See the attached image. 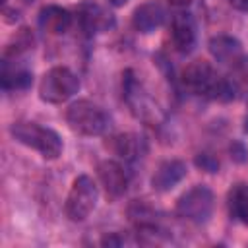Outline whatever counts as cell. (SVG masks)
<instances>
[{"instance_id": "6da1fadb", "label": "cell", "mask_w": 248, "mask_h": 248, "mask_svg": "<svg viewBox=\"0 0 248 248\" xmlns=\"http://www.w3.org/2000/svg\"><path fill=\"white\" fill-rule=\"evenodd\" d=\"M182 85L200 97L227 103L236 97V83L225 76H221L207 60H194L190 62L180 76Z\"/></svg>"}, {"instance_id": "7a4b0ae2", "label": "cell", "mask_w": 248, "mask_h": 248, "mask_svg": "<svg viewBox=\"0 0 248 248\" xmlns=\"http://www.w3.org/2000/svg\"><path fill=\"white\" fill-rule=\"evenodd\" d=\"M10 132L19 143L39 151V155L45 159L52 161V159H58L62 153V147H64L62 140L52 128H45L29 120H17L10 126Z\"/></svg>"}, {"instance_id": "3957f363", "label": "cell", "mask_w": 248, "mask_h": 248, "mask_svg": "<svg viewBox=\"0 0 248 248\" xmlns=\"http://www.w3.org/2000/svg\"><path fill=\"white\" fill-rule=\"evenodd\" d=\"M66 122L76 134L81 136H101L108 128L107 112L87 99L74 101L66 108Z\"/></svg>"}, {"instance_id": "277c9868", "label": "cell", "mask_w": 248, "mask_h": 248, "mask_svg": "<svg viewBox=\"0 0 248 248\" xmlns=\"http://www.w3.org/2000/svg\"><path fill=\"white\" fill-rule=\"evenodd\" d=\"M78 91H79V79L66 66L50 68L48 72H45V76L39 81V97L41 101L50 105L66 103Z\"/></svg>"}, {"instance_id": "5b68a950", "label": "cell", "mask_w": 248, "mask_h": 248, "mask_svg": "<svg viewBox=\"0 0 248 248\" xmlns=\"http://www.w3.org/2000/svg\"><path fill=\"white\" fill-rule=\"evenodd\" d=\"M97 198H99V190H97L95 180L87 174H79L78 178H74L70 192L66 196V203H64L66 217L76 223L85 221L95 209Z\"/></svg>"}, {"instance_id": "8992f818", "label": "cell", "mask_w": 248, "mask_h": 248, "mask_svg": "<svg viewBox=\"0 0 248 248\" xmlns=\"http://www.w3.org/2000/svg\"><path fill=\"white\" fill-rule=\"evenodd\" d=\"M213 203H215L213 192L203 184H196L176 200L174 209L176 215L186 221L205 223L213 213Z\"/></svg>"}, {"instance_id": "52a82bcc", "label": "cell", "mask_w": 248, "mask_h": 248, "mask_svg": "<svg viewBox=\"0 0 248 248\" xmlns=\"http://www.w3.org/2000/svg\"><path fill=\"white\" fill-rule=\"evenodd\" d=\"M78 21L81 25V29L89 35H97V33H105L110 31L116 23L112 12H108V8H105L101 2L97 0H83L78 8Z\"/></svg>"}, {"instance_id": "ba28073f", "label": "cell", "mask_w": 248, "mask_h": 248, "mask_svg": "<svg viewBox=\"0 0 248 248\" xmlns=\"http://www.w3.org/2000/svg\"><path fill=\"white\" fill-rule=\"evenodd\" d=\"M97 176H99V182H101L107 198H110V200L120 198L128 188V174L118 161H112V159L101 161L97 165Z\"/></svg>"}, {"instance_id": "9c48e42d", "label": "cell", "mask_w": 248, "mask_h": 248, "mask_svg": "<svg viewBox=\"0 0 248 248\" xmlns=\"http://www.w3.org/2000/svg\"><path fill=\"white\" fill-rule=\"evenodd\" d=\"M170 41H172V46L178 52H182V54L192 52V48L196 46V41H198L196 21H194L192 14L176 12L172 16V21H170Z\"/></svg>"}, {"instance_id": "30bf717a", "label": "cell", "mask_w": 248, "mask_h": 248, "mask_svg": "<svg viewBox=\"0 0 248 248\" xmlns=\"http://www.w3.org/2000/svg\"><path fill=\"white\" fill-rule=\"evenodd\" d=\"M165 16H167L165 14V8L159 2H155V0L143 2V4H140L134 10V14H132V25H134L136 31L147 35V33H153L155 29H159L165 23Z\"/></svg>"}, {"instance_id": "8fae6325", "label": "cell", "mask_w": 248, "mask_h": 248, "mask_svg": "<svg viewBox=\"0 0 248 248\" xmlns=\"http://www.w3.org/2000/svg\"><path fill=\"white\" fill-rule=\"evenodd\" d=\"M74 23L72 14L56 4H48L39 12V27L48 35H64Z\"/></svg>"}, {"instance_id": "7c38bea8", "label": "cell", "mask_w": 248, "mask_h": 248, "mask_svg": "<svg viewBox=\"0 0 248 248\" xmlns=\"http://www.w3.org/2000/svg\"><path fill=\"white\" fill-rule=\"evenodd\" d=\"M186 163L178 161V159H169L163 161L157 170L151 176V186L155 192H169L172 190L184 176H186Z\"/></svg>"}, {"instance_id": "4fadbf2b", "label": "cell", "mask_w": 248, "mask_h": 248, "mask_svg": "<svg viewBox=\"0 0 248 248\" xmlns=\"http://www.w3.org/2000/svg\"><path fill=\"white\" fill-rule=\"evenodd\" d=\"M207 46H209L211 56L219 64H225V66H234L244 54L240 41L231 35H215L209 39Z\"/></svg>"}, {"instance_id": "5bb4252c", "label": "cell", "mask_w": 248, "mask_h": 248, "mask_svg": "<svg viewBox=\"0 0 248 248\" xmlns=\"http://www.w3.org/2000/svg\"><path fill=\"white\" fill-rule=\"evenodd\" d=\"M108 147L112 149L114 155H118L120 159L128 161V163L138 161L145 153V141L138 134H118V136L110 138Z\"/></svg>"}, {"instance_id": "9a60e30c", "label": "cell", "mask_w": 248, "mask_h": 248, "mask_svg": "<svg viewBox=\"0 0 248 248\" xmlns=\"http://www.w3.org/2000/svg\"><path fill=\"white\" fill-rule=\"evenodd\" d=\"M0 79L4 91H25L33 83V74L23 66H10V62H4Z\"/></svg>"}, {"instance_id": "2e32d148", "label": "cell", "mask_w": 248, "mask_h": 248, "mask_svg": "<svg viewBox=\"0 0 248 248\" xmlns=\"http://www.w3.org/2000/svg\"><path fill=\"white\" fill-rule=\"evenodd\" d=\"M229 211L234 219L248 227V184L238 182L229 190Z\"/></svg>"}, {"instance_id": "e0dca14e", "label": "cell", "mask_w": 248, "mask_h": 248, "mask_svg": "<svg viewBox=\"0 0 248 248\" xmlns=\"http://www.w3.org/2000/svg\"><path fill=\"white\" fill-rule=\"evenodd\" d=\"M33 48V33L29 29H19L14 37V41L6 46V52H4V58H12L16 60L21 52Z\"/></svg>"}, {"instance_id": "ac0fdd59", "label": "cell", "mask_w": 248, "mask_h": 248, "mask_svg": "<svg viewBox=\"0 0 248 248\" xmlns=\"http://www.w3.org/2000/svg\"><path fill=\"white\" fill-rule=\"evenodd\" d=\"M232 81L234 83H242V85H248V56L242 54V58L232 66Z\"/></svg>"}, {"instance_id": "d6986e66", "label": "cell", "mask_w": 248, "mask_h": 248, "mask_svg": "<svg viewBox=\"0 0 248 248\" xmlns=\"http://www.w3.org/2000/svg\"><path fill=\"white\" fill-rule=\"evenodd\" d=\"M196 165L202 169V170H207V172H217L219 170V161L217 157H213L211 153H200L196 157Z\"/></svg>"}, {"instance_id": "ffe728a7", "label": "cell", "mask_w": 248, "mask_h": 248, "mask_svg": "<svg viewBox=\"0 0 248 248\" xmlns=\"http://www.w3.org/2000/svg\"><path fill=\"white\" fill-rule=\"evenodd\" d=\"M229 151H231V157L236 161V163H246L248 161V147L242 143V141H232L231 143V147H229Z\"/></svg>"}, {"instance_id": "44dd1931", "label": "cell", "mask_w": 248, "mask_h": 248, "mask_svg": "<svg viewBox=\"0 0 248 248\" xmlns=\"http://www.w3.org/2000/svg\"><path fill=\"white\" fill-rule=\"evenodd\" d=\"M126 240L118 234V232H110V234H107L103 240H101V244L103 246H122Z\"/></svg>"}, {"instance_id": "7402d4cb", "label": "cell", "mask_w": 248, "mask_h": 248, "mask_svg": "<svg viewBox=\"0 0 248 248\" xmlns=\"http://www.w3.org/2000/svg\"><path fill=\"white\" fill-rule=\"evenodd\" d=\"M229 4L236 10H242V12H248V0H229Z\"/></svg>"}, {"instance_id": "603a6c76", "label": "cell", "mask_w": 248, "mask_h": 248, "mask_svg": "<svg viewBox=\"0 0 248 248\" xmlns=\"http://www.w3.org/2000/svg\"><path fill=\"white\" fill-rule=\"evenodd\" d=\"M130 0H108V4L110 6H114V8H122V6H126Z\"/></svg>"}, {"instance_id": "cb8c5ba5", "label": "cell", "mask_w": 248, "mask_h": 248, "mask_svg": "<svg viewBox=\"0 0 248 248\" xmlns=\"http://www.w3.org/2000/svg\"><path fill=\"white\" fill-rule=\"evenodd\" d=\"M190 2H192V0H172V4H174V6H182V8H186Z\"/></svg>"}]
</instances>
